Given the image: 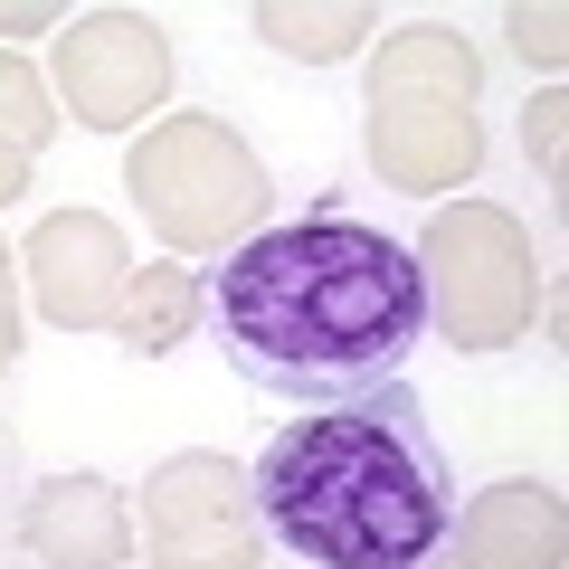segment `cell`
Masks as SVG:
<instances>
[{
  "label": "cell",
  "mask_w": 569,
  "mask_h": 569,
  "mask_svg": "<svg viewBox=\"0 0 569 569\" xmlns=\"http://www.w3.org/2000/svg\"><path fill=\"white\" fill-rule=\"evenodd\" d=\"M209 323L247 389L295 408L370 399L427 342L418 257L370 219H295L257 228L209 276Z\"/></svg>",
  "instance_id": "obj_1"
},
{
  "label": "cell",
  "mask_w": 569,
  "mask_h": 569,
  "mask_svg": "<svg viewBox=\"0 0 569 569\" xmlns=\"http://www.w3.org/2000/svg\"><path fill=\"white\" fill-rule=\"evenodd\" d=\"M247 493H257V522L313 569H427L456 522L447 456L408 380L276 427Z\"/></svg>",
  "instance_id": "obj_2"
},
{
  "label": "cell",
  "mask_w": 569,
  "mask_h": 569,
  "mask_svg": "<svg viewBox=\"0 0 569 569\" xmlns=\"http://www.w3.org/2000/svg\"><path fill=\"white\" fill-rule=\"evenodd\" d=\"M123 190L152 219V238L181 257H238L276 209L266 162L228 133L219 114H162L152 133L123 152Z\"/></svg>",
  "instance_id": "obj_3"
},
{
  "label": "cell",
  "mask_w": 569,
  "mask_h": 569,
  "mask_svg": "<svg viewBox=\"0 0 569 569\" xmlns=\"http://www.w3.org/2000/svg\"><path fill=\"white\" fill-rule=\"evenodd\" d=\"M418 295H427V332H447L456 351H503L531 332L541 313V257L531 228L493 200H456L427 219L418 238Z\"/></svg>",
  "instance_id": "obj_4"
},
{
  "label": "cell",
  "mask_w": 569,
  "mask_h": 569,
  "mask_svg": "<svg viewBox=\"0 0 569 569\" xmlns=\"http://www.w3.org/2000/svg\"><path fill=\"white\" fill-rule=\"evenodd\" d=\"M142 550H152V569H257L266 522L247 493V466H228L219 447L162 456L142 485Z\"/></svg>",
  "instance_id": "obj_5"
},
{
  "label": "cell",
  "mask_w": 569,
  "mask_h": 569,
  "mask_svg": "<svg viewBox=\"0 0 569 569\" xmlns=\"http://www.w3.org/2000/svg\"><path fill=\"white\" fill-rule=\"evenodd\" d=\"M58 96L86 133H133L171 96V39L142 10H86L58 29Z\"/></svg>",
  "instance_id": "obj_6"
},
{
  "label": "cell",
  "mask_w": 569,
  "mask_h": 569,
  "mask_svg": "<svg viewBox=\"0 0 569 569\" xmlns=\"http://www.w3.org/2000/svg\"><path fill=\"white\" fill-rule=\"evenodd\" d=\"M29 266V295H39L48 323L67 332H104L123 305V284H133V247H123V228L104 219V209H58V219L29 228L20 247Z\"/></svg>",
  "instance_id": "obj_7"
},
{
  "label": "cell",
  "mask_w": 569,
  "mask_h": 569,
  "mask_svg": "<svg viewBox=\"0 0 569 569\" xmlns=\"http://www.w3.org/2000/svg\"><path fill=\"white\" fill-rule=\"evenodd\" d=\"M20 541L39 569H123L133 560V512L104 475H48L20 512Z\"/></svg>",
  "instance_id": "obj_8"
},
{
  "label": "cell",
  "mask_w": 569,
  "mask_h": 569,
  "mask_svg": "<svg viewBox=\"0 0 569 569\" xmlns=\"http://www.w3.org/2000/svg\"><path fill=\"white\" fill-rule=\"evenodd\" d=\"M560 541H569V512L550 485H493L447 522L437 560L447 569H560Z\"/></svg>",
  "instance_id": "obj_9"
},
{
  "label": "cell",
  "mask_w": 569,
  "mask_h": 569,
  "mask_svg": "<svg viewBox=\"0 0 569 569\" xmlns=\"http://www.w3.org/2000/svg\"><path fill=\"white\" fill-rule=\"evenodd\" d=\"M370 162L389 190H466L485 162L475 104H370Z\"/></svg>",
  "instance_id": "obj_10"
},
{
  "label": "cell",
  "mask_w": 569,
  "mask_h": 569,
  "mask_svg": "<svg viewBox=\"0 0 569 569\" xmlns=\"http://www.w3.org/2000/svg\"><path fill=\"white\" fill-rule=\"evenodd\" d=\"M485 58H475L456 29H399L370 58V104H475Z\"/></svg>",
  "instance_id": "obj_11"
},
{
  "label": "cell",
  "mask_w": 569,
  "mask_h": 569,
  "mask_svg": "<svg viewBox=\"0 0 569 569\" xmlns=\"http://www.w3.org/2000/svg\"><path fill=\"white\" fill-rule=\"evenodd\" d=\"M200 313H209V284L190 266H133V284H123V305H114V342L133 361H162V351L190 342Z\"/></svg>",
  "instance_id": "obj_12"
},
{
  "label": "cell",
  "mask_w": 569,
  "mask_h": 569,
  "mask_svg": "<svg viewBox=\"0 0 569 569\" xmlns=\"http://www.w3.org/2000/svg\"><path fill=\"white\" fill-rule=\"evenodd\" d=\"M380 29V10L370 0H342V10H295V0H257V39L284 48V58H305V67H332L351 58V48Z\"/></svg>",
  "instance_id": "obj_13"
},
{
  "label": "cell",
  "mask_w": 569,
  "mask_h": 569,
  "mask_svg": "<svg viewBox=\"0 0 569 569\" xmlns=\"http://www.w3.org/2000/svg\"><path fill=\"white\" fill-rule=\"evenodd\" d=\"M58 133V104H48V77L29 58H10L0 48V142H20L29 162H39V142Z\"/></svg>",
  "instance_id": "obj_14"
},
{
  "label": "cell",
  "mask_w": 569,
  "mask_h": 569,
  "mask_svg": "<svg viewBox=\"0 0 569 569\" xmlns=\"http://www.w3.org/2000/svg\"><path fill=\"white\" fill-rule=\"evenodd\" d=\"M560 10H512V48H522V67H541V77H560V58H569V39H560Z\"/></svg>",
  "instance_id": "obj_15"
},
{
  "label": "cell",
  "mask_w": 569,
  "mask_h": 569,
  "mask_svg": "<svg viewBox=\"0 0 569 569\" xmlns=\"http://www.w3.org/2000/svg\"><path fill=\"white\" fill-rule=\"evenodd\" d=\"M522 133H531V162H541V181H560V152H569V96H541Z\"/></svg>",
  "instance_id": "obj_16"
},
{
  "label": "cell",
  "mask_w": 569,
  "mask_h": 569,
  "mask_svg": "<svg viewBox=\"0 0 569 569\" xmlns=\"http://www.w3.org/2000/svg\"><path fill=\"white\" fill-rule=\"evenodd\" d=\"M39 29H67L48 0H20V10H0V39H39Z\"/></svg>",
  "instance_id": "obj_17"
},
{
  "label": "cell",
  "mask_w": 569,
  "mask_h": 569,
  "mask_svg": "<svg viewBox=\"0 0 569 569\" xmlns=\"http://www.w3.org/2000/svg\"><path fill=\"white\" fill-rule=\"evenodd\" d=\"M20 190H29V152H20V142H0V209L20 200Z\"/></svg>",
  "instance_id": "obj_18"
},
{
  "label": "cell",
  "mask_w": 569,
  "mask_h": 569,
  "mask_svg": "<svg viewBox=\"0 0 569 569\" xmlns=\"http://www.w3.org/2000/svg\"><path fill=\"white\" fill-rule=\"evenodd\" d=\"M10 266H20V257H10V247H0V313H20V295H10Z\"/></svg>",
  "instance_id": "obj_19"
},
{
  "label": "cell",
  "mask_w": 569,
  "mask_h": 569,
  "mask_svg": "<svg viewBox=\"0 0 569 569\" xmlns=\"http://www.w3.org/2000/svg\"><path fill=\"white\" fill-rule=\"evenodd\" d=\"M10 351H20V313H0V370H10Z\"/></svg>",
  "instance_id": "obj_20"
},
{
  "label": "cell",
  "mask_w": 569,
  "mask_h": 569,
  "mask_svg": "<svg viewBox=\"0 0 569 569\" xmlns=\"http://www.w3.org/2000/svg\"><path fill=\"white\" fill-rule=\"evenodd\" d=\"M427 569H447V560H427Z\"/></svg>",
  "instance_id": "obj_21"
}]
</instances>
